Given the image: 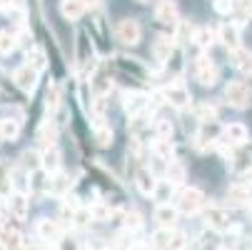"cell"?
<instances>
[{
	"label": "cell",
	"instance_id": "6da1fadb",
	"mask_svg": "<svg viewBox=\"0 0 252 250\" xmlns=\"http://www.w3.org/2000/svg\"><path fill=\"white\" fill-rule=\"evenodd\" d=\"M153 248L155 250H185L188 235L175 228H158L153 233Z\"/></svg>",
	"mask_w": 252,
	"mask_h": 250
},
{
	"label": "cell",
	"instance_id": "7a4b0ae2",
	"mask_svg": "<svg viewBox=\"0 0 252 250\" xmlns=\"http://www.w3.org/2000/svg\"><path fill=\"white\" fill-rule=\"evenodd\" d=\"M225 100L232 105V108H250V103H252V90L245 80H230L225 85Z\"/></svg>",
	"mask_w": 252,
	"mask_h": 250
},
{
	"label": "cell",
	"instance_id": "3957f363",
	"mask_svg": "<svg viewBox=\"0 0 252 250\" xmlns=\"http://www.w3.org/2000/svg\"><path fill=\"white\" fill-rule=\"evenodd\" d=\"M205 205H207V200H205V193L200 188H185L183 193H180L175 208L180 213H185V215H195V213H200Z\"/></svg>",
	"mask_w": 252,
	"mask_h": 250
},
{
	"label": "cell",
	"instance_id": "277c9868",
	"mask_svg": "<svg viewBox=\"0 0 252 250\" xmlns=\"http://www.w3.org/2000/svg\"><path fill=\"white\" fill-rule=\"evenodd\" d=\"M0 248H3V250H25L28 248L25 235L10 220H5L3 225H0Z\"/></svg>",
	"mask_w": 252,
	"mask_h": 250
},
{
	"label": "cell",
	"instance_id": "5b68a950",
	"mask_svg": "<svg viewBox=\"0 0 252 250\" xmlns=\"http://www.w3.org/2000/svg\"><path fill=\"white\" fill-rule=\"evenodd\" d=\"M115 38L123 45H130L132 48V45H137L142 40V28H140V23L135 18H123L118 23V28H115Z\"/></svg>",
	"mask_w": 252,
	"mask_h": 250
},
{
	"label": "cell",
	"instance_id": "8992f818",
	"mask_svg": "<svg viewBox=\"0 0 252 250\" xmlns=\"http://www.w3.org/2000/svg\"><path fill=\"white\" fill-rule=\"evenodd\" d=\"M195 78H197L200 85L212 88L215 83H218V78H220V70H218V65H215L207 55H200L195 60Z\"/></svg>",
	"mask_w": 252,
	"mask_h": 250
},
{
	"label": "cell",
	"instance_id": "52a82bcc",
	"mask_svg": "<svg viewBox=\"0 0 252 250\" xmlns=\"http://www.w3.org/2000/svg\"><path fill=\"white\" fill-rule=\"evenodd\" d=\"M162 98L172 105V108H180V110H185L188 105L192 103V93H190L188 85H183V83H172V85H167V88L162 90Z\"/></svg>",
	"mask_w": 252,
	"mask_h": 250
},
{
	"label": "cell",
	"instance_id": "ba28073f",
	"mask_svg": "<svg viewBox=\"0 0 252 250\" xmlns=\"http://www.w3.org/2000/svg\"><path fill=\"white\" fill-rule=\"evenodd\" d=\"M5 208H8V215H13L15 220H25L28 213H30V198L25 193H8V200H5Z\"/></svg>",
	"mask_w": 252,
	"mask_h": 250
},
{
	"label": "cell",
	"instance_id": "9c48e42d",
	"mask_svg": "<svg viewBox=\"0 0 252 250\" xmlns=\"http://www.w3.org/2000/svg\"><path fill=\"white\" fill-rule=\"evenodd\" d=\"M155 20L165 28H177L180 23V13H177V5L175 0H160L158 8H155Z\"/></svg>",
	"mask_w": 252,
	"mask_h": 250
},
{
	"label": "cell",
	"instance_id": "30bf717a",
	"mask_svg": "<svg viewBox=\"0 0 252 250\" xmlns=\"http://www.w3.org/2000/svg\"><path fill=\"white\" fill-rule=\"evenodd\" d=\"M218 40H220L230 53H235V50L240 48V25H237V23H222V25L218 28Z\"/></svg>",
	"mask_w": 252,
	"mask_h": 250
},
{
	"label": "cell",
	"instance_id": "8fae6325",
	"mask_svg": "<svg viewBox=\"0 0 252 250\" xmlns=\"http://www.w3.org/2000/svg\"><path fill=\"white\" fill-rule=\"evenodd\" d=\"M35 233H38L40 240L45 243H58L63 238V228L58 220H50V218H40L38 223H35Z\"/></svg>",
	"mask_w": 252,
	"mask_h": 250
},
{
	"label": "cell",
	"instance_id": "7c38bea8",
	"mask_svg": "<svg viewBox=\"0 0 252 250\" xmlns=\"http://www.w3.org/2000/svg\"><path fill=\"white\" fill-rule=\"evenodd\" d=\"M205 220H207L210 230H218V233L232 228V220L227 215V210H222V208H207L205 210Z\"/></svg>",
	"mask_w": 252,
	"mask_h": 250
},
{
	"label": "cell",
	"instance_id": "4fadbf2b",
	"mask_svg": "<svg viewBox=\"0 0 252 250\" xmlns=\"http://www.w3.org/2000/svg\"><path fill=\"white\" fill-rule=\"evenodd\" d=\"M123 105H125V113L130 118H135V115H142V113L148 110L150 100H148V95H142V93H125Z\"/></svg>",
	"mask_w": 252,
	"mask_h": 250
},
{
	"label": "cell",
	"instance_id": "5bb4252c",
	"mask_svg": "<svg viewBox=\"0 0 252 250\" xmlns=\"http://www.w3.org/2000/svg\"><path fill=\"white\" fill-rule=\"evenodd\" d=\"M177 215H180V210H177L175 205H170V203L158 205V208H155V213H153V218H155V223H158L160 228H175Z\"/></svg>",
	"mask_w": 252,
	"mask_h": 250
},
{
	"label": "cell",
	"instance_id": "9a60e30c",
	"mask_svg": "<svg viewBox=\"0 0 252 250\" xmlns=\"http://www.w3.org/2000/svg\"><path fill=\"white\" fill-rule=\"evenodd\" d=\"M13 83H15L20 90L30 93V90L35 88V83H38V73H35L30 65H20L15 73H13Z\"/></svg>",
	"mask_w": 252,
	"mask_h": 250
},
{
	"label": "cell",
	"instance_id": "2e32d148",
	"mask_svg": "<svg viewBox=\"0 0 252 250\" xmlns=\"http://www.w3.org/2000/svg\"><path fill=\"white\" fill-rule=\"evenodd\" d=\"M225 145H242V143H247V128L242 123H230L227 128H222V138H220Z\"/></svg>",
	"mask_w": 252,
	"mask_h": 250
},
{
	"label": "cell",
	"instance_id": "e0dca14e",
	"mask_svg": "<svg viewBox=\"0 0 252 250\" xmlns=\"http://www.w3.org/2000/svg\"><path fill=\"white\" fill-rule=\"evenodd\" d=\"M135 185H137V190L142 195H153L155 193V185H158V178H155V173L150 168H140L135 173Z\"/></svg>",
	"mask_w": 252,
	"mask_h": 250
},
{
	"label": "cell",
	"instance_id": "ac0fdd59",
	"mask_svg": "<svg viewBox=\"0 0 252 250\" xmlns=\"http://www.w3.org/2000/svg\"><path fill=\"white\" fill-rule=\"evenodd\" d=\"M165 180H170L175 188H177V185H183V183L188 180V168L180 163L177 158L167 160V165H165Z\"/></svg>",
	"mask_w": 252,
	"mask_h": 250
},
{
	"label": "cell",
	"instance_id": "d6986e66",
	"mask_svg": "<svg viewBox=\"0 0 252 250\" xmlns=\"http://www.w3.org/2000/svg\"><path fill=\"white\" fill-rule=\"evenodd\" d=\"M172 50H175V40L170 38V35H160V38L153 43V55L160 63H167L170 55H172Z\"/></svg>",
	"mask_w": 252,
	"mask_h": 250
},
{
	"label": "cell",
	"instance_id": "ffe728a7",
	"mask_svg": "<svg viewBox=\"0 0 252 250\" xmlns=\"http://www.w3.org/2000/svg\"><path fill=\"white\" fill-rule=\"evenodd\" d=\"M60 13H63V18H65V20L75 23V20H80V18H83L85 5L80 3V0H60Z\"/></svg>",
	"mask_w": 252,
	"mask_h": 250
},
{
	"label": "cell",
	"instance_id": "44dd1931",
	"mask_svg": "<svg viewBox=\"0 0 252 250\" xmlns=\"http://www.w3.org/2000/svg\"><path fill=\"white\" fill-rule=\"evenodd\" d=\"M40 168L48 170L50 175H55V173L60 170V150H58L55 145L45 148V153L40 155Z\"/></svg>",
	"mask_w": 252,
	"mask_h": 250
},
{
	"label": "cell",
	"instance_id": "7402d4cb",
	"mask_svg": "<svg viewBox=\"0 0 252 250\" xmlns=\"http://www.w3.org/2000/svg\"><path fill=\"white\" fill-rule=\"evenodd\" d=\"M227 195H230L232 200H237V203H252V180H240V183H235V185L227 190Z\"/></svg>",
	"mask_w": 252,
	"mask_h": 250
},
{
	"label": "cell",
	"instance_id": "603a6c76",
	"mask_svg": "<svg viewBox=\"0 0 252 250\" xmlns=\"http://www.w3.org/2000/svg\"><path fill=\"white\" fill-rule=\"evenodd\" d=\"M232 65L240 70L242 75H252V50L237 48V50L232 53Z\"/></svg>",
	"mask_w": 252,
	"mask_h": 250
},
{
	"label": "cell",
	"instance_id": "cb8c5ba5",
	"mask_svg": "<svg viewBox=\"0 0 252 250\" xmlns=\"http://www.w3.org/2000/svg\"><path fill=\"white\" fill-rule=\"evenodd\" d=\"M18 135H20V120H15V118H3L0 120V140L15 143Z\"/></svg>",
	"mask_w": 252,
	"mask_h": 250
},
{
	"label": "cell",
	"instance_id": "d4e9b609",
	"mask_svg": "<svg viewBox=\"0 0 252 250\" xmlns=\"http://www.w3.org/2000/svg\"><path fill=\"white\" fill-rule=\"evenodd\" d=\"M200 250H220L222 248V235L218 230H205L200 235Z\"/></svg>",
	"mask_w": 252,
	"mask_h": 250
},
{
	"label": "cell",
	"instance_id": "484cf974",
	"mask_svg": "<svg viewBox=\"0 0 252 250\" xmlns=\"http://www.w3.org/2000/svg\"><path fill=\"white\" fill-rule=\"evenodd\" d=\"M215 38H218V33H215L212 28H197V30H195V38H192V40L197 43V48L207 50V48H212Z\"/></svg>",
	"mask_w": 252,
	"mask_h": 250
},
{
	"label": "cell",
	"instance_id": "4316f807",
	"mask_svg": "<svg viewBox=\"0 0 252 250\" xmlns=\"http://www.w3.org/2000/svg\"><path fill=\"white\" fill-rule=\"evenodd\" d=\"M172 193H175V185H172L170 180H158V185H155V193H153V198L158 200V205H162V203H170Z\"/></svg>",
	"mask_w": 252,
	"mask_h": 250
},
{
	"label": "cell",
	"instance_id": "83f0119b",
	"mask_svg": "<svg viewBox=\"0 0 252 250\" xmlns=\"http://www.w3.org/2000/svg\"><path fill=\"white\" fill-rule=\"evenodd\" d=\"M70 185H73V180H67V175L58 170V173H55V180H50V188H48V193L63 195L65 190H70Z\"/></svg>",
	"mask_w": 252,
	"mask_h": 250
},
{
	"label": "cell",
	"instance_id": "f1b7e54d",
	"mask_svg": "<svg viewBox=\"0 0 252 250\" xmlns=\"http://www.w3.org/2000/svg\"><path fill=\"white\" fill-rule=\"evenodd\" d=\"M123 225H125L127 233H135V230L142 228V215H140L137 210H125L123 213Z\"/></svg>",
	"mask_w": 252,
	"mask_h": 250
},
{
	"label": "cell",
	"instance_id": "f546056e",
	"mask_svg": "<svg viewBox=\"0 0 252 250\" xmlns=\"http://www.w3.org/2000/svg\"><path fill=\"white\" fill-rule=\"evenodd\" d=\"M25 65H30L35 73H40V70L45 68V53L38 50V48H30V50H28V63H25Z\"/></svg>",
	"mask_w": 252,
	"mask_h": 250
},
{
	"label": "cell",
	"instance_id": "4dcf8cb0",
	"mask_svg": "<svg viewBox=\"0 0 252 250\" xmlns=\"http://www.w3.org/2000/svg\"><path fill=\"white\" fill-rule=\"evenodd\" d=\"M95 143L100 148H110L113 145V130L107 125H95Z\"/></svg>",
	"mask_w": 252,
	"mask_h": 250
},
{
	"label": "cell",
	"instance_id": "1f68e13d",
	"mask_svg": "<svg viewBox=\"0 0 252 250\" xmlns=\"http://www.w3.org/2000/svg\"><path fill=\"white\" fill-rule=\"evenodd\" d=\"M20 160H23V168L30 170V173L40 168V153H38V150H25V153L20 155Z\"/></svg>",
	"mask_w": 252,
	"mask_h": 250
},
{
	"label": "cell",
	"instance_id": "d6a6232c",
	"mask_svg": "<svg viewBox=\"0 0 252 250\" xmlns=\"http://www.w3.org/2000/svg\"><path fill=\"white\" fill-rule=\"evenodd\" d=\"M55 138H58V128H55V123H45V125L40 128V140L45 143V148L55 145Z\"/></svg>",
	"mask_w": 252,
	"mask_h": 250
},
{
	"label": "cell",
	"instance_id": "836d02e7",
	"mask_svg": "<svg viewBox=\"0 0 252 250\" xmlns=\"http://www.w3.org/2000/svg\"><path fill=\"white\" fill-rule=\"evenodd\" d=\"M18 48V38L13 33H0V53H10Z\"/></svg>",
	"mask_w": 252,
	"mask_h": 250
},
{
	"label": "cell",
	"instance_id": "e575fe53",
	"mask_svg": "<svg viewBox=\"0 0 252 250\" xmlns=\"http://www.w3.org/2000/svg\"><path fill=\"white\" fill-rule=\"evenodd\" d=\"M73 223L78 225V228H83V225H90L93 223V215H90V208H78L75 210V215H73Z\"/></svg>",
	"mask_w": 252,
	"mask_h": 250
},
{
	"label": "cell",
	"instance_id": "d590c367",
	"mask_svg": "<svg viewBox=\"0 0 252 250\" xmlns=\"http://www.w3.org/2000/svg\"><path fill=\"white\" fill-rule=\"evenodd\" d=\"M155 130H158V140H170L172 133H175V128H172L170 120H158L155 123Z\"/></svg>",
	"mask_w": 252,
	"mask_h": 250
},
{
	"label": "cell",
	"instance_id": "8d00e7d4",
	"mask_svg": "<svg viewBox=\"0 0 252 250\" xmlns=\"http://www.w3.org/2000/svg\"><path fill=\"white\" fill-rule=\"evenodd\" d=\"M215 10H218L220 15L235 13V0H215Z\"/></svg>",
	"mask_w": 252,
	"mask_h": 250
},
{
	"label": "cell",
	"instance_id": "74e56055",
	"mask_svg": "<svg viewBox=\"0 0 252 250\" xmlns=\"http://www.w3.org/2000/svg\"><path fill=\"white\" fill-rule=\"evenodd\" d=\"M45 98H48V100H45V103H48V108L55 110V108H58V103H60V100H58V98H60V95H58V88H55V85L48 88V95H45Z\"/></svg>",
	"mask_w": 252,
	"mask_h": 250
},
{
	"label": "cell",
	"instance_id": "f35d334b",
	"mask_svg": "<svg viewBox=\"0 0 252 250\" xmlns=\"http://www.w3.org/2000/svg\"><path fill=\"white\" fill-rule=\"evenodd\" d=\"M105 108H107V98H105V95H97V98H95V103H93V110L97 113V118L105 113Z\"/></svg>",
	"mask_w": 252,
	"mask_h": 250
},
{
	"label": "cell",
	"instance_id": "ab89813d",
	"mask_svg": "<svg viewBox=\"0 0 252 250\" xmlns=\"http://www.w3.org/2000/svg\"><path fill=\"white\" fill-rule=\"evenodd\" d=\"M5 218H8V208H5V203L0 200V225L5 223Z\"/></svg>",
	"mask_w": 252,
	"mask_h": 250
},
{
	"label": "cell",
	"instance_id": "60d3db41",
	"mask_svg": "<svg viewBox=\"0 0 252 250\" xmlns=\"http://www.w3.org/2000/svg\"><path fill=\"white\" fill-rule=\"evenodd\" d=\"M127 250H150V245L148 243H132Z\"/></svg>",
	"mask_w": 252,
	"mask_h": 250
},
{
	"label": "cell",
	"instance_id": "b9f144b4",
	"mask_svg": "<svg viewBox=\"0 0 252 250\" xmlns=\"http://www.w3.org/2000/svg\"><path fill=\"white\" fill-rule=\"evenodd\" d=\"M80 3H83L85 10H88V8H97V5H100V0H80Z\"/></svg>",
	"mask_w": 252,
	"mask_h": 250
},
{
	"label": "cell",
	"instance_id": "7bdbcfd3",
	"mask_svg": "<svg viewBox=\"0 0 252 250\" xmlns=\"http://www.w3.org/2000/svg\"><path fill=\"white\" fill-rule=\"evenodd\" d=\"M15 0H0V8H13Z\"/></svg>",
	"mask_w": 252,
	"mask_h": 250
},
{
	"label": "cell",
	"instance_id": "ee69618b",
	"mask_svg": "<svg viewBox=\"0 0 252 250\" xmlns=\"http://www.w3.org/2000/svg\"><path fill=\"white\" fill-rule=\"evenodd\" d=\"M3 178H5V173H3V165H0V180H3Z\"/></svg>",
	"mask_w": 252,
	"mask_h": 250
},
{
	"label": "cell",
	"instance_id": "f6af8a7d",
	"mask_svg": "<svg viewBox=\"0 0 252 250\" xmlns=\"http://www.w3.org/2000/svg\"><path fill=\"white\" fill-rule=\"evenodd\" d=\"M135 3H150V0H135Z\"/></svg>",
	"mask_w": 252,
	"mask_h": 250
},
{
	"label": "cell",
	"instance_id": "bcb514c9",
	"mask_svg": "<svg viewBox=\"0 0 252 250\" xmlns=\"http://www.w3.org/2000/svg\"><path fill=\"white\" fill-rule=\"evenodd\" d=\"M220 250H225V248H220Z\"/></svg>",
	"mask_w": 252,
	"mask_h": 250
}]
</instances>
